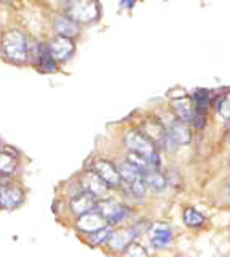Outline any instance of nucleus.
I'll list each match as a JSON object with an SVG mask.
<instances>
[{
  "instance_id": "17",
  "label": "nucleus",
  "mask_w": 230,
  "mask_h": 257,
  "mask_svg": "<svg viewBox=\"0 0 230 257\" xmlns=\"http://www.w3.org/2000/svg\"><path fill=\"white\" fill-rule=\"evenodd\" d=\"M36 66L42 72H47V74H49V72L57 71V61L53 60V56H52V53L49 50V45L41 44V50H39Z\"/></svg>"
},
{
  "instance_id": "16",
  "label": "nucleus",
  "mask_w": 230,
  "mask_h": 257,
  "mask_svg": "<svg viewBox=\"0 0 230 257\" xmlns=\"http://www.w3.org/2000/svg\"><path fill=\"white\" fill-rule=\"evenodd\" d=\"M142 132H144L150 140L153 143H160L163 145L166 135H168V128H166L160 120H155V119H150L144 124L142 127Z\"/></svg>"
},
{
  "instance_id": "9",
  "label": "nucleus",
  "mask_w": 230,
  "mask_h": 257,
  "mask_svg": "<svg viewBox=\"0 0 230 257\" xmlns=\"http://www.w3.org/2000/svg\"><path fill=\"white\" fill-rule=\"evenodd\" d=\"M105 225H108V220L97 211V209H93V211H90V212H85L82 215H79L76 227L79 231L89 235V233L97 231L98 228L105 227Z\"/></svg>"
},
{
  "instance_id": "4",
  "label": "nucleus",
  "mask_w": 230,
  "mask_h": 257,
  "mask_svg": "<svg viewBox=\"0 0 230 257\" xmlns=\"http://www.w3.org/2000/svg\"><path fill=\"white\" fill-rule=\"evenodd\" d=\"M97 211L105 217L108 220L109 225H116V223H121L123 220H126L129 217L131 211L129 207L126 204H120L118 201L114 199H101L97 203Z\"/></svg>"
},
{
  "instance_id": "7",
  "label": "nucleus",
  "mask_w": 230,
  "mask_h": 257,
  "mask_svg": "<svg viewBox=\"0 0 230 257\" xmlns=\"http://www.w3.org/2000/svg\"><path fill=\"white\" fill-rule=\"evenodd\" d=\"M93 171L101 177V180L105 182L109 188H116L123 183L118 166L109 163V161H105V159L97 161V163L93 164Z\"/></svg>"
},
{
  "instance_id": "10",
  "label": "nucleus",
  "mask_w": 230,
  "mask_h": 257,
  "mask_svg": "<svg viewBox=\"0 0 230 257\" xmlns=\"http://www.w3.org/2000/svg\"><path fill=\"white\" fill-rule=\"evenodd\" d=\"M139 235V231L136 230V227H131V228H121V230H116L111 233V236L108 239V246L109 249L118 252H123L126 247H128L136 236Z\"/></svg>"
},
{
  "instance_id": "18",
  "label": "nucleus",
  "mask_w": 230,
  "mask_h": 257,
  "mask_svg": "<svg viewBox=\"0 0 230 257\" xmlns=\"http://www.w3.org/2000/svg\"><path fill=\"white\" fill-rule=\"evenodd\" d=\"M118 171H120L121 180L128 185L136 182V180L144 179V172H142L139 167L134 166L132 163H129V161H124V163H121L120 166H118Z\"/></svg>"
},
{
  "instance_id": "2",
  "label": "nucleus",
  "mask_w": 230,
  "mask_h": 257,
  "mask_svg": "<svg viewBox=\"0 0 230 257\" xmlns=\"http://www.w3.org/2000/svg\"><path fill=\"white\" fill-rule=\"evenodd\" d=\"M124 143L131 153L147 158L155 169L160 167V155H158L156 145L142 131H129L124 137Z\"/></svg>"
},
{
  "instance_id": "19",
  "label": "nucleus",
  "mask_w": 230,
  "mask_h": 257,
  "mask_svg": "<svg viewBox=\"0 0 230 257\" xmlns=\"http://www.w3.org/2000/svg\"><path fill=\"white\" fill-rule=\"evenodd\" d=\"M18 167V159L17 155H13L10 151H2L0 150V174L5 177H10L15 174Z\"/></svg>"
},
{
  "instance_id": "24",
  "label": "nucleus",
  "mask_w": 230,
  "mask_h": 257,
  "mask_svg": "<svg viewBox=\"0 0 230 257\" xmlns=\"http://www.w3.org/2000/svg\"><path fill=\"white\" fill-rule=\"evenodd\" d=\"M123 257H150V255L144 246L136 243V241H132V243L123 251Z\"/></svg>"
},
{
  "instance_id": "22",
  "label": "nucleus",
  "mask_w": 230,
  "mask_h": 257,
  "mask_svg": "<svg viewBox=\"0 0 230 257\" xmlns=\"http://www.w3.org/2000/svg\"><path fill=\"white\" fill-rule=\"evenodd\" d=\"M209 98L211 95L208 90H204V88H200V90H195L193 93V104H195V109L198 112H201V114H204L206 109H208L209 106Z\"/></svg>"
},
{
  "instance_id": "8",
  "label": "nucleus",
  "mask_w": 230,
  "mask_h": 257,
  "mask_svg": "<svg viewBox=\"0 0 230 257\" xmlns=\"http://www.w3.org/2000/svg\"><path fill=\"white\" fill-rule=\"evenodd\" d=\"M81 185L84 191H89L90 195H93L95 198H103L106 196L108 193V185L101 180V177L95 172V171H87L84 172L82 179H81Z\"/></svg>"
},
{
  "instance_id": "23",
  "label": "nucleus",
  "mask_w": 230,
  "mask_h": 257,
  "mask_svg": "<svg viewBox=\"0 0 230 257\" xmlns=\"http://www.w3.org/2000/svg\"><path fill=\"white\" fill-rule=\"evenodd\" d=\"M184 222L188 227H200L204 223V215L193 207H187L184 211Z\"/></svg>"
},
{
  "instance_id": "5",
  "label": "nucleus",
  "mask_w": 230,
  "mask_h": 257,
  "mask_svg": "<svg viewBox=\"0 0 230 257\" xmlns=\"http://www.w3.org/2000/svg\"><path fill=\"white\" fill-rule=\"evenodd\" d=\"M25 201V191L17 183H2L0 185V207L10 209L18 207Z\"/></svg>"
},
{
  "instance_id": "27",
  "label": "nucleus",
  "mask_w": 230,
  "mask_h": 257,
  "mask_svg": "<svg viewBox=\"0 0 230 257\" xmlns=\"http://www.w3.org/2000/svg\"><path fill=\"white\" fill-rule=\"evenodd\" d=\"M2 4H7V2H12V0H0Z\"/></svg>"
},
{
  "instance_id": "11",
  "label": "nucleus",
  "mask_w": 230,
  "mask_h": 257,
  "mask_svg": "<svg viewBox=\"0 0 230 257\" xmlns=\"http://www.w3.org/2000/svg\"><path fill=\"white\" fill-rule=\"evenodd\" d=\"M97 203H98V198H95L89 191L82 190L81 193H77L76 196H73V199H71V203H69V207H71V211H73V214L79 217L85 212L93 211V209L97 207Z\"/></svg>"
},
{
  "instance_id": "26",
  "label": "nucleus",
  "mask_w": 230,
  "mask_h": 257,
  "mask_svg": "<svg viewBox=\"0 0 230 257\" xmlns=\"http://www.w3.org/2000/svg\"><path fill=\"white\" fill-rule=\"evenodd\" d=\"M134 2H136V0H123V2H121V7H124V8H131V7L134 5Z\"/></svg>"
},
{
  "instance_id": "25",
  "label": "nucleus",
  "mask_w": 230,
  "mask_h": 257,
  "mask_svg": "<svg viewBox=\"0 0 230 257\" xmlns=\"http://www.w3.org/2000/svg\"><path fill=\"white\" fill-rule=\"evenodd\" d=\"M217 111L224 119H230V93L224 95L217 103Z\"/></svg>"
},
{
  "instance_id": "14",
  "label": "nucleus",
  "mask_w": 230,
  "mask_h": 257,
  "mask_svg": "<svg viewBox=\"0 0 230 257\" xmlns=\"http://www.w3.org/2000/svg\"><path fill=\"white\" fill-rule=\"evenodd\" d=\"M168 128V135L171 137V140L174 142L179 147V145H187L192 140V135H190V128H188V124L184 122V120L180 119H176L172 120L169 124Z\"/></svg>"
},
{
  "instance_id": "12",
  "label": "nucleus",
  "mask_w": 230,
  "mask_h": 257,
  "mask_svg": "<svg viewBox=\"0 0 230 257\" xmlns=\"http://www.w3.org/2000/svg\"><path fill=\"white\" fill-rule=\"evenodd\" d=\"M53 26H55V31H57L58 36H65V37H69V39H74L76 36H79V32H81L79 24L71 20L69 16H66V15H57V16H55Z\"/></svg>"
},
{
  "instance_id": "6",
  "label": "nucleus",
  "mask_w": 230,
  "mask_h": 257,
  "mask_svg": "<svg viewBox=\"0 0 230 257\" xmlns=\"http://www.w3.org/2000/svg\"><path fill=\"white\" fill-rule=\"evenodd\" d=\"M49 50H50L55 61L65 63L74 53V42H73V39H69V37L57 36L49 42Z\"/></svg>"
},
{
  "instance_id": "1",
  "label": "nucleus",
  "mask_w": 230,
  "mask_h": 257,
  "mask_svg": "<svg viewBox=\"0 0 230 257\" xmlns=\"http://www.w3.org/2000/svg\"><path fill=\"white\" fill-rule=\"evenodd\" d=\"M0 48H2L5 58L15 64H25L28 61L29 40L21 31H7L0 42Z\"/></svg>"
},
{
  "instance_id": "21",
  "label": "nucleus",
  "mask_w": 230,
  "mask_h": 257,
  "mask_svg": "<svg viewBox=\"0 0 230 257\" xmlns=\"http://www.w3.org/2000/svg\"><path fill=\"white\" fill-rule=\"evenodd\" d=\"M111 233H113V228H111V225L108 223L105 227L98 228L97 231L89 233V243H92L93 246H100L103 243H108Z\"/></svg>"
},
{
  "instance_id": "3",
  "label": "nucleus",
  "mask_w": 230,
  "mask_h": 257,
  "mask_svg": "<svg viewBox=\"0 0 230 257\" xmlns=\"http://www.w3.org/2000/svg\"><path fill=\"white\" fill-rule=\"evenodd\" d=\"M65 15L77 24H89L100 16V7L97 0H69L65 5Z\"/></svg>"
},
{
  "instance_id": "20",
  "label": "nucleus",
  "mask_w": 230,
  "mask_h": 257,
  "mask_svg": "<svg viewBox=\"0 0 230 257\" xmlns=\"http://www.w3.org/2000/svg\"><path fill=\"white\" fill-rule=\"evenodd\" d=\"M144 180L147 183V188H152V190H156V191H161L166 188V185H168V179L158 171V169H152V171H148L144 174Z\"/></svg>"
},
{
  "instance_id": "13",
  "label": "nucleus",
  "mask_w": 230,
  "mask_h": 257,
  "mask_svg": "<svg viewBox=\"0 0 230 257\" xmlns=\"http://www.w3.org/2000/svg\"><path fill=\"white\" fill-rule=\"evenodd\" d=\"M172 241V231L168 225L164 223H155L153 228L150 230V243L156 249L168 247Z\"/></svg>"
},
{
  "instance_id": "15",
  "label": "nucleus",
  "mask_w": 230,
  "mask_h": 257,
  "mask_svg": "<svg viewBox=\"0 0 230 257\" xmlns=\"http://www.w3.org/2000/svg\"><path fill=\"white\" fill-rule=\"evenodd\" d=\"M171 106H172L174 112H176L177 119L184 120V122H187V124H190V120H192L193 114L196 112L193 100L188 98V96H182V98L172 100Z\"/></svg>"
}]
</instances>
